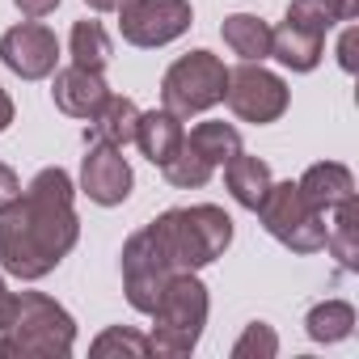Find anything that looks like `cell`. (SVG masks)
<instances>
[{"label":"cell","mask_w":359,"mask_h":359,"mask_svg":"<svg viewBox=\"0 0 359 359\" xmlns=\"http://www.w3.org/2000/svg\"><path fill=\"white\" fill-rule=\"evenodd\" d=\"M72 199L76 187L68 169L60 165L39 169L30 187L18 195V203L0 212V271L22 283L51 275L81 241V220Z\"/></svg>","instance_id":"6da1fadb"},{"label":"cell","mask_w":359,"mask_h":359,"mask_svg":"<svg viewBox=\"0 0 359 359\" xmlns=\"http://www.w3.org/2000/svg\"><path fill=\"white\" fill-rule=\"evenodd\" d=\"M76 346L72 313L47 292H18L0 325V359H68Z\"/></svg>","instance_id":"7a4b0ae2"},{"label":"cell","mask_w":359,"mask_h":359,"mask_svg":"<svg viewBox=\"0 0 359 359\" xmlns=\"http://www.w3.org/2000/svg\"><path fill=\"white\" fill-rule=\"evenodd\" d=\"M148 229L165 250V258L173 262V271H203L233 245V216L216 203L169 208Z\"/></svg>","instance_id":"3957f363"},{"label":"cell","mask_w":359,"mask_h":359,"mask_svg":"<svg viewBox=\"0 0 359 359\" xmlns=\"http://www.w3.org/2000/svg\"><path fill=\"white\" fill-rule=\"evenodd\" d=\"M208 309H212V300H208L203 279L195 271H177L165 283L161 300L152 304V313H148L152 317V330H148L152 355H161V359H182V355H191L199 346V338H203Z\"/></svg>","instance_id":"277c9868"},{"label":"cell","mask_w":359,"mask_h":359,"mask_svg":"<svg viewBox=\"0 0 359 359\" xmlns=\"http://www.w3.org/2000/svg\"><path fill=\"white\" fill-rule=\"evenodd\" d=\"M224 89H229L224 60L212 55V51H187L161 76V106L169 114H177V118H195V114L220 106Z\"/></svg>","instance_id":"5b68a950"},{"label":"cell","mask_w":359,"mask_h":359,"mask_svg":"<svg viewBox=\"0 0 359 359\" xmlns=\"http://www.w3.org/2000/svg\"><path fill=\"white\" fill-rule=\"evenodd\" d=\"M258 220L292 254H317V250H325V216L304 203V195H300L296 182H271L266 199L258 203Z\"/></svg>","instance_id":"8992f818"},{"label":"cell","mask_w":359,"mask_h":359,"mask_svg":"<svg viewBox=\"0 0 359 359\" xmlns=\"http://www.w3.org/2000/svg\"><path fill=\"white\" fill-rule=\"evenodd\" d=\"M224 102H229V110H233L241 123L266 127V123H275V118L287 114V106H292V89H287V81L275 76L271 68L241 60L237 68H229Z\"/></svg>","instance_id":"52a82bcc"},{"label":"cell","mask_w":359,"mask_h":359,"mask_svg":"<svg viewBox=\"0 0 359 359\" xmlns=\"http://www.w3.org/2000/svg\"><path fill=\"white\" fill-rule=\"evenodd\" d=\"M195 22L191 0H123L118 9V34L131 47H165L173 39H182Z\"/></svg>","instance_id":"ba28073f"},{"label":"cell","mask_w":359,"mask_h":359,"mask_svg":"<svg viewBox=\"0 0 359 359\" xmlns=\"http://www.w3.org/2000/svg\"><path fill=\"white\" fill-rule=\"evenodd\" d=\"M173 275L177 271L165 258V250L156 245L148 224L127 237V245H123V292H127V304L135 313H152V304L161 300V292Z\"/></svg>","instance_id":"9c48e42d"},{"label":"cell","mask_w":359,"mask_h":359,"mask_svg":"<svg viewBox=\"0 0 359 359\" xmlns=\"http://www.w3.org/2000/svg\"><path fill=\"white\" fill-rule=\"evenodd\" d=\"M0 64H5L13 76L22 81H43L55 72L60 64V39L51 26L43 22H22L13 30H5V39H0Z\"/></svg>","instance_id":"30bf717a"},{"label":"cell","mask_w":359,"mask_h":359,"mask_svg":"<svg viewBox=\"0 0 359 359\" xmlns=\"http://www.w3.org/2000/svg\"><path fill=\"white\" fill-rule=\"evenodd\" d=\"M131 165L123 156V148L114 144H89L85 161H81V191L97 203V208H118L131 195Z\"/></svg>","instance_id":"8fae6325"},{"label":"cell","mask_w":359,"mask_h":359,"mask_svg":"<svg viewBox=\"0 0 359 359\" xmlns=\"http://www.w3.org/2000/svg\"><path fill=\"white\" fill-rule=\"evenodd\" d=\"M51 97L55 106L68 114V118H93L102 110V102L110 97V85L102 72H89V68H60L55 81H51Z\"/></svg>","instance_id":"7c38bea8"},{"label":"cell","mask_w":359,"mask_h":359,"mask_svg":"<svg viewBox=\"0 0 359 359\" xmlns=\"http://www.w3.org/2000/svg\"><path fill=\"white\" fill-rule=\"evenodd\" d=\"M296 187H300L304 203L325 216V212L338 208L342 199H355V173H351L346 165H338V161H317V165H309V169L300 173Z\"/></svg>","instance_id":"4fadbf2b"},{"label":"cell","mask_w":359,"mask_h":359,"mask_svg":"<svg viewBox=\"0 0 359 359\" xmlns=\"http://www.w3.org/2000/svg\"><path fill=\"white\" fill-rule=\"evenodd\" d=\"M135 123H140V106L131 97H118L110 93L102 102V110L89 118L85 127V144H114V148H127L135 140Z\"/></svg>","instance_id":"5bb4252c"},{"label":"cell","mask_w":359,"mask_h":359,"mask_svg":"<svg viewBox=\"0 0 359 359\" xmlns=\"http://www.w3.org/2000/svg\"><path fill=\"white\" fill-rule=\"evenodd\" d=\"M182 118L177 114H169L165 106L161 110H140V123H135V140L131 144H140V152L152 161V165H165L173 152H177V144H182Z\"/></svg>","instance_id":"9a60e30c"},{"label":"cell","mask_w":359,"mask_h":359,"mask_svg":"<svg viewBox=\"0 0 359 359\" xmlns=\"http://www.w3.org/2000/svg\"><path fill=\"white\" fill-rule=\"evenodd\" d=\"M224 182H229V195L245 208V212H258V203L266 199V191H271V165L262 161V156H245V148L224 165Z\"/></svg>","instance_id":"2e32d148"},{"label":"cell","mask_w":359,"mask_h":359,"mask_svg":"<svg viewBox=\"0 0 359 359\" xmlns=\"http://www.w3.org/2000/svg\"><path fill=\"white\" fill-rule=\"evenodd\" d=\"M321 47L325 39L313 34V30H300L292 22H283L279 30H271V60H279L283 68L292 72H313L321 64Z\"/></svg>","instance_id":"e0dca14e"},{"label":"cell","mask_w":359,"mask_h":359,"mask_svg":"<svg viewBox=\"0 0 359 359\" xmlns=\"http://www.w3.org/2000/svg\"><path fill=\"white\" fill-rule=\"evenodd\" d=\"M325 216H330L325 220V250L338 258L342 271H359V203L342 199Z\"/></svg>","instance_id":"ac0fdd59"},{"label":"cell","mask_w":359,"mask_h":359,"mask_svg":"<svg viewBox=\"0 0 359 359\" xmlns=\"http://www.w3.org/2000/svg\"><path fill=\"white\" fill-rule=\"evenodd\" d=\"M220 39H224V47H229L233 55H241V60H250V64L271 60V26H266L262 18H254V13H233V18H224Z\"/></svg>","instance_id":"d6986e66"},{"label":"cell","mask_w":359,"mask_h":359,"mask_svg":"<svg viewBox=\"0 0 359 359\" xmlns=\"http://www.w3.org/2000/svg\"><path fill=\"white\" fill-rule=\"evenodd\" d=\"M355 13H359V0H292L283 22L325 39L338 22H355Z\"/></svg>","instance_id":"ffe728a7"},{"label":"cell","mask_w":359,"mask_h":359,"mask_svg":"<svg viewBox=\"0 0 359 359\" xmlns=\"http://www.w3.org/2000/svg\"><path fill=\"white\" fill-rule=\"evenodd\" d=\"M68 51H72V64L76 68H89V72H102L106 64H110V55H114V43H110V34H106V26L102 22H76L72 26V34H68Z\"/></svg>","instance_id":"44dd1931"},{"label":"cell","mask_w":359,"mask_h":359,"mask_svg":"<svg viewBox=\"0 0 359 359\" xmlns=\"http://www.w3.org/2000/svg\"><path fill=\"white\" fill-rule=\"evenodd\" d=\"M187 144L203 156V161H212V165H229L237 152H241V131L233 127V123H220V118H208V123H199V127H191V135H187Z\"/></svg>","instance_id":"7402d4cb"},{"label":"cell","mask_w":359,"mask_h":359,"mask_svg":"<svg viewBox=\"0 0 359 359\" xmlns=\"http://www.w3.org/2000/svg\"><path fill=\"white\" fill-rule=\"evenodd\" d=\"M304 330H309L313 342H325V346H330V342H342V338H351V330H355V309H351L346 300H321V304L309 309Z\"/></svg>","instance_id":"603a6c76"},{"label":"cell","mask_w":359,"mask_h":359,"mask_svg":"<svg viewBox=\"0 0 359 359\" xmlns=\"http://www.w3.org/2000/svg\"><path fill=\"white\" fill-rule=\"evenodd\" d=\"M161 173L169 177V187H177V191H199V187H208V182H212L216 165H212V161H203V156L187 144V135H182V144H177V152L161 165Z\"/></svg>","instance_id":"cb8c5ba5"},{"label":"cell","mask_w":359,"mask_h":359,"mask_svg":"<svg viewBox=\"0 0 359 359\" xmlns=\"http://www.w3.org/2000/svg\"><path fill=\"white\" fill-rule=\"evenodd\" d=\"M89 355H97V359H106V355H131V359H148V355H152V346H148V334H140V330H127V325H110V330H102V334L93 338Z\"/></svg>","instance_id":"d4e9b609"},{"label":"cell","mask_w":359,"mask_h":359,"mask_svg":"<svg viewBox=\"0 0 359 359\" xmlns=\"http://www.w3.org/2000/svg\"><path fill=\"white\" fill-rule=\"evenodd\" d=\"M279 355V338L266 321H250L245 334L233 342V359H275Z\"/></svg>","instance_id":"484cf974"},{"label":"cell","mask_w":359,"mask_h":359,"mask_svg":"<svg viewBox=\"0 0 359 359\" xmlns=\"http://www.w3.org/2000/svg\"><path fill=\"white\" fill-rule=\"evenodd\" d=\"M18 195H22V177L0 161V212H9L13 203H18Z\"/></svg>","instance_id":"4316f807"},{"label":"cell","mask_w":359,"mask_h":359,"mask_svg":"<svg viewBox=\"0 0 359 359\" xmlns=\"http://www.w3.org/2000/svg\"><path fill=\"white\" fill-rule=\"evenodd\" d=\"M355 43H359V30L346 26V34H342V43H338V64H342V72H355Z\"/></svg>","instance_id":"83f0119b"},{"label":"cell","mask_w":359,"mask_h":359,"mask_svg":"<svg viewBox=\"0 0 359 359\" xmlns=\"http://www.w3.org/2000/svg\"><path fill=\"white\" fill-rule=\"evenodd\" d=\"M13 5H18L26 18H34V22H39V18H47V13H55V9H60V0H13Z\"/></svg>","instance_id":"f1b7e54d"},{"label":"cell","mask_w":359,"mask_h":359,"mask_svg":"<svg viewBox=\"0 0 359 359\" xmlns=\"http://www.w3.org/2000/svg\"><path fill=\"white\" fill-rule=\"evenodd\" d=\"M9 313H13V292H9V283H5V275H0V325L9 321Z\"/></svg>","instance_id":"f546056e"},{"label":"cell","mask_w":359,"mask_h":359,"mask_svg":"<svg viewBox=\"0 0 359 359\" xmlns=\"http://www.w3.org/2000/svg\"><path fill=\"white\" fill-rule=\"evenodd\" d=\"M9 123H13V97L0 89V131H9Z\"/></svg>","instance_id":"4dcf8cb0"},{"label":"cell","mask_w":359,"mask_h":359,"mask_svg":"<svg viewBox=\"0 0 359 359\" xmlns=\"http://www.w3.org/2000/svg\"><path fill=\"white\" fill-rule=\"evenodd\" d=\"M85 5H89L93 13H118V9H123V0H85Z\"/></svg>","instance_id":"1f68e13d"}]
</instances>
